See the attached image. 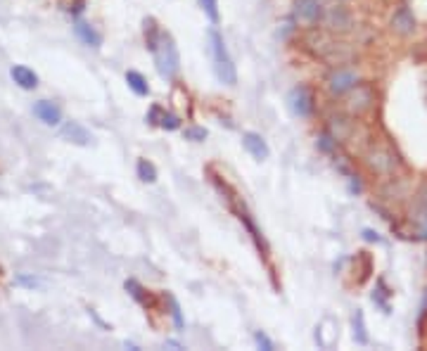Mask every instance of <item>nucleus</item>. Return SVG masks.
Wrapping results in <instances>:
<instances>
[{
    "instance_id": "obj_1",
    "label": "nucleus",
    "mask_w": 427,
    "mask_h": 351,
    "mask_svg": "<svg viewBox=\"0 0 427 351\" xmlns=\"http://www.w3.org/2000/svg\"><path fill=\"white\" fill-rule=\"evenodd\" d=\"M145 43L157 64V71L161 79L173 81L180 71V53L176 48V41L171 38L169 31L159 29L152 17L145 19Z\"/></svg>"
},
{
    "instance_id": "obj_2",
    "label": "nucleus",
    "mask_w": 427,
    "mask_h": 351,
    "mask_svg": "<svg viewBox=\"0 0 427 351\" xmlns=\"http://www.w3.org/2000/svg\"><path fill=\"white\" fill-rule=\"evenodd\" d=\"M209 53H211V60H214V74L216 79L223 83V86H235L237 83V69H235V62L225 48V41L223 36L218 34L216 27L209 29Z\"/></svg>"
},
{
    "instance_id": "obj_3",
    "label": "nucleus",
    "mask_w": 427,
    "mask_h": 351,
    "mask_svg": "<svg viewBox=\"0 0 427 351\" xmlns=\"http://www.w3.org/2000/svg\"><path fill=\"white\" fill-rule=\"evenodd\" d=\"M287 107H290V112H292L295 116H299V119L311 116V112H314L311 90H309L307 86H295L287 93Z\"/></svg>"
},
{
    "instance_id": "obj_4",
    "label": "nucleus",
    "mask_w": 427,
    "mask_h": 351,
    "mask_svg": "<svg viewBox=\"0 0 427 351\" xmlns=\"http://www.w3.org/2000/svg\"><path fill=\"white\" fill-rule=\"evenodd\" d=\"M354 86H359V74H356V71H352V69H338L328 79L330 93H335V95H345Z\"/></svg>"
},
{
    "instance_id": "obj_5",
    "label": "nucleus",
    "mask_w": 427,
    "mask_h": 351,
    "mask_svg": "<svg viewBox=\"0 0 427 351\" xmlns=\"http://www.w3.org/2000/svg\"><path fill=\"white\" fill-rule=\"evenodd\" d=\"M323 10L318 0H297L295 3V19L304 27H314L316 22L321 19Z\"/></svg>"
},
{
    "instance_id": "obj_6",
    "label": "nucleus",
    "mask_w": 427,
    "mask_h": 351,
    "mask_svg": "<svg viewBox=\"0 0 427 351\" xmlns=\"http://www.w3.org/2000/svg\"><path fill=\"white\" fill-rule=\"evenodd\" d=\"M242 145H245V149L254 157L256 161H264V159H268V154H271V147H268V142L264 140V135L261 133H254V131H247L242 135Z\"/></svg>"
},
{
    "instance_id": "obj_7",
    "label": "nucleus",
    "mask_w": 427,
    "mask_h": 351,
    "mask_svg": "<svg viewBox=\"0 0 427 351\" xmlns=\"http://www.w3.org/2000/svg\"><path fill=\"white\" fill-rule=\"evenodd\" d=\"M323 24L333 31H349L352 29V15H349L342 5H335V8H330L326 15H323Z\"/></svg>"
},
{
    "instance_id": "obj_8",
    "label": "nucleus",
    "mask_w": 427,
    "mask_h": 351,
    "mask_svg": "<svg viewBox=\"0 0 427 351\" xmlns=\"http://www.w3.org/2000/svg\"><path fill=\"white\" fill-rule=\"evenodd\" d=\"M347 97V107L352 109L354 114H361L366 112V109H371V102H373V90L366 88V86H354L352 90H349Z\"/></svg>"
},
{
    "instance_id": "obj_9",
    "label": "nucleus",
    "mask_w": 427,
    "mask_h": 351,
    "mask_svg": "<svg viewBox=\"0 0 427 351\" xmlns=\"http://www.w3.org/2000/svg\"><path fill=\"white\" fill-rule=\"evenodd\" d=\"M34 114L45 123V126H57V123L62 121V109L50 100H38L34 105Z\"/></svg>"
},
{
    "instance_id": "obj_10",
    "label": "nucleus",
    "mask_w": 427,
    "mask_h": 351,
    "mask_svg": "<svg viewBox=\"0 0 427 351\" xmlns=\"http://www.w3.org/2000/svg\"><path fill=\"white\" fill-rule=\"evenodd\" d=\"M62 138L74 142V145H90V140H93V135L88 133L86 126H81L79 121H67L62 126Z\"/></svg>"
},
{
    "instance_id": "obj_11",
    "label": "nucleus",
    "mask_w": 427,
    "mask_h": 351,
    "mask_svg": "<svg viewBox=\"0 0 427 351\" xmlns=\"http://www.w3.org/2000/svg\"><path fill=\"white\" fill-rule=\"evenodd\" d=\"M392 31H397L399 36H411L416 31V17L411 15L409 8H399L392 17Z\"/></svg>"
},
{
    "instance_id": "obj_12",
    "label": "nucleus",
    "mask_w": 427,
    "mask_h": 351,
    "mask_svg": "<svg viewBox=\"0 0 427 351\" xmlns=\"http://www.w3.org/2000/svg\"><path fill=\"white\" fill-rule=\"evenodd\" d=\"M10 76H12V81H15L17 86L24 88V90H34L38 86L36 71L29 69V67H24V64H15V67L10 69Z\"/></svg>"
},
{
    "instance_id": "obj_13",
    "label": "nucleus",
    "mask_w": 427,
    "mask_h": 351,
    "mask_svg": "<svg viewBox=\"0 0 427 351\" xmlns=\"http://www.w3.org/2000/svg\"><path fill=\"white\" fill-rule=\"evenodd\" d=\"M76 36H79L81 41L88 45V48H100V45H102V36L86 22L76 24Z\"/></svg>"
},
{
    "instance_id": "obj_14",
    "label": "nucleus",
    "mask_w": 427,
    "mask_h": 351,
    "mask_svg": "<svg viewBox=\"0 0 427 351\" xmlns=\"http://www.w3.org/2000/svg\"><path fill=\"white\" fill-rule=\"evenodd\" d=\"M126 83H128V88H131L138 97H147V95H150V86H147L145 76H142L140 71H135V69L126 71Z\"/></svg>"
},
{
    "instance_id": "obj_15",
    "label": "nucleus",
    "mask_w": 427,
    "mask_h": 351,
    "mask_svg": "<svg viewBox=\"0 0 427 351\" xmlns=\"http://www.w3.org/2000/svg\"><path fill=\"white\" fill-rule=\"evenodd\" d=\"M135 171H138V178L142 183H154V180H157V168H154L152 161H147V159H138Z\"/></svg>"
},
{
    "instance_id": "obj_16",
    "label": "nucleus",
    "mask_w": 427,
    "mask_h": 351,
    "mask_svg": "<svg viewBox=\"0 0 427 351\" xmlns=\"http://www.w3.org/2000/svg\"><path fill=\"white\" fill-rule=\"evenodd\" d=\"M354 340L359 344H368L366 318H364V311H361V309H356V314H354Z\"/></svg>"
},
{
    "instance_id": "obj_17",
    "label": "nucleus",
    "mask_w": 427,
    "mask_h": 351,
    "mask_svg": "<svg viewBox=\"0 0 427 351\" xmlns=\"http://www.w3.org/2000/svg\"><path fill=\"white\" fill-rule=\"evenodd\" d=\"M413 218L427 223V187H423V190H420V195L416 197V207H413Z\"/></svg>"
},
{
    "instance_id": "obj_18",
    "label": "nucleus",
    "mask_w": 427,
    "mask_h": 351,
    "mask_svg": "<svg viewBox=\"0 0 427 351\" xmlns=\"http://www.w3.org/2000/svg\"><path fill=\"white\" fill-rule=\"evenodd\" d=\"M199 8L204 10V15L209 17V22L216 27L221 22V12H218V0H199Z\"/></svg>"
},
{
    "instance_id": "obj_19",
    "label": "nucleus",
    "mask_w": 427,
    "mask_h": 351,
    "mask_svg": "<svg viewBox=\"0 0 427 351\" xmlns=\"http://www.w3.org/2000/svg\"><path fill=\"white\" fill-rule=\"evenodd\" d=\"M159 126L164 128V131H176V128H180V119L176 114L164 112V114H161V119H159Z\"/></svg>"
},
{
    "instance_id": "obj_20",
    "label": "nucleus",
    "mask_w": 427,
    "mask_h": 351,
    "mask_svg": "<svg viewBox=\"0 0 427 351\" xmlns=\"http://www.w3.org/2000/svg\"><path fill=\"white\" fill-rule=\"evenodd\" d=\"M254 342H256L259 349H264V351H276V342L271 340V337L264 333V330H256V333H254Z\"/></svg>"
},
{
    "instance_id": "obj_21",
    "label": "nucleus",
    "mask_w": 427,
    "mask_h": 351,
    "mask_svg": "<svg viewBox=\"0 0 427 351\" xmlns=\"http://www.w3.org/2000/svg\"><path fill=\"white\" fill-rule=\"evenodd\" d=\"M171 302V316H173V325H176V330H183L185 328V321H183V314H180V307L178 302L173 297H169Z\"/></svg>"
},
{
    "instance_id": "obj_22",
    "label": "nucleus",
    "mask_w": 427,
    "mask_h": 351,
    "mask_svg": "<svg viewBox=\"0 0 427 351\" xmlns=\"http://www.w3.org/2000/svg\"><path fill=\"white\" fill-rule=\"evenodd\" d=\"M204 138H206V128H199V126H190V128H185V140L202 142Z\"/></svg>"
},
{
    "instance_id": "obj_23",
    "label": "nucleus",
    "mask_w": 427,
    "mask_h": 351,
    "mask_svg": "<svg viewBox=\"0 0 427 351\" xmlns=\"http://www.w3.org/2000/svg\"><path fill=\"white\" fill-rule=\"evenodd\" d=\"M364 238L368 240V242H380L378 233H373V230H364Z\"/></svg>"
},
{
    "instance_id": "obj_24",
    "label": "nucleus",
    "mask_w": 427,
    "mask_h": 351,
    "mask_svg": "<svg viewBox=\"0 0 427 351\" xmlns=\"http://www.w3.org/2000/svg\"><path fill=\"white\" fill-rule=\"evenodd\" d=\"M166 347H173V349H185V347H183V344H178V342H171V340H169V342H166Z\"/></svg>"
},
{
    "instance_id": "obj_25",
    "label": "nucleus",
    "mask_w": 427,
    "mask_h": 351,
    "mask_svg": "<svg viewBox=\"0 0 427 351\" xmlns=\"http://www.w3.org/2000/svg\"><path fill=\"white\" fill-rule=\"evenodd\" d=\"M423 238H427V226H425V230H423Z\"/></svg>"
},
{
    "instance_id": "obj_26",
    "label": "nucleus",
    "mask_w": 427,
    "mask_h": 351,
    "mask_svg": "<svg viewBox=\"0 0 427 351\" xmlns=\"http://www.w3.org/2000/svg\"><path fill=\"white\" fill-rule=\"evenodd\" d=\"M333 3H345V0H333Z\"/></svg>"
}]
</instances>
